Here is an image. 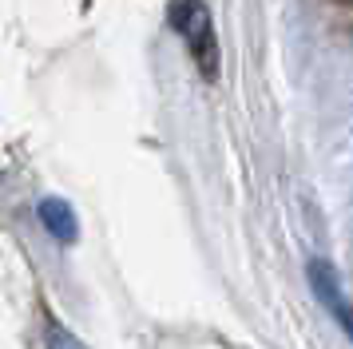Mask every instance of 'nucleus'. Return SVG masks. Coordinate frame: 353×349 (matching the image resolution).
<instances>
[{"instance_id":"obj_3","label":"nucleus","mask_w":353,"mask_h":349,"mask_svg":"<svg viewBox=\"0 0 353 349\" xmlns=\"http://www.w3.org/2000/svg\"><path fill=\"white\" fill-rule=\"evenodd\" d=\"M48 349H83V346L64 330V326H52L48 330Z\"/></svg>"},{"instance_id":"obj_2","label":"nucleus","mask_w":353,"mask_h":349,"mask_svg":"<svg viewBox=\"0 0 353 349\" xmlns=\"http://www.w3.org/2000/svg\"><path fill=\"white\" fill-rule=\"evenodd\" d=\"M40 222L48 226V235H56L60 242H76V215H72V206L64 199H44L40 203Z\"/></svg>"},{"instance_id":"obj_1","label":"nucleus","mask_w":353,"mask_h":349,"mask_svg":"<svg viewBox=\"0 0 353 349\" xmlns=\"http://www.w3.org/2000/svg\"><path fill=\"white\" fill-rule=\"evenodd\" d=\"M171 24L191 44V56L207 72V79H214V72H219V48H214V32H210V16L203 8V0H171Z\"/></svg>"}]
</instances>
